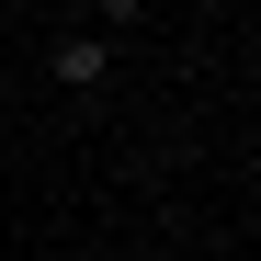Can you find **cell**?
Wrapping results in <instances>:
<instances>
[{"label": "cell", "instance_id": "7a4b0ae2", "mask_svg": "<svg viewBox=\"0 0 261 261\" xmlns=\"http://www.w3.org/2000/svg\"><path fill=\"white\" fill-rule=\"evenodd\" d=\"M91 23H102V34H137V23H148V0H91Z\"/></svg>", "mask_w": 261, "mask_h": 261}, {"label": "cell", "instance_id": "6da1fadb", "mask_svg": "<svg viewBox=\"0 0 261 261\" xmlns=\"http://www.w3.org/2000/svg\"><path fill=\"white\" fill-rule=\"evenodd\" d=\"M114 57H125V34H102V23H57V46H46V80H57L68 102H102Z\"/></svg>", "mask_w": 261, "mask_h": 261}]
</instances>
